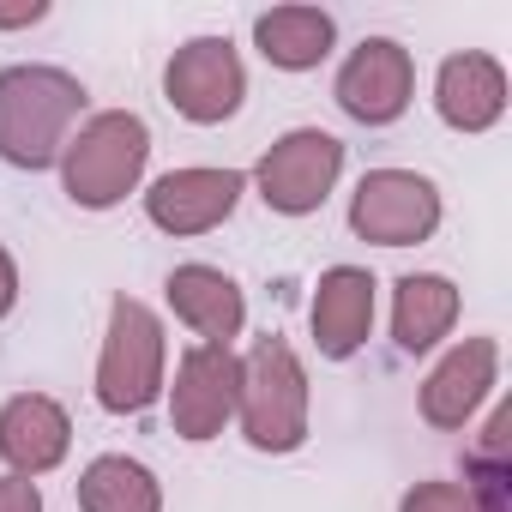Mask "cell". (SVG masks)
<instances>
[{
  "instance_id": "cell-1",
  "label": "cell",
  "mask_w": 512,
  "mask_h": 512,
  "mask_svg": "<svg viewBox=\"0 0 512 512\" xmlns=\"http://www.w3.org/2000/svg\"><path fill=\"white\" fill-rule=\"evenodd\" d=\"M85 109V85L61 67H7L0 73V157L13 169H49L73 121Z\"/></svg>"
},
{
  "instance_id": "cell-2",
  "label": "cell",
  "mask_w": 512,
  "mask_h": 512,
  "mask_svg": "<svg viewBox=\"0 0 512 512\" xmlns=\"http://www.w3.org/2000/svg\"><path fill=\"white\" fill-rule=\"evenodd\" d=\"M145 157H151V127L127 109H103L91 115L67 151H61V181H67V199L85 205V211H109L121 205L139 175H145Z\"/></svg>"
},
{
  "instance_id": "cell-3",
  "label": "cell",
  "mask_w": 512,
  "mask_h": 512,
  "mask_svg": "<svg viewBox=\"0 0 512 512\" xmlns=\"http://www.w3.org/2000/svg\"><path fill=\"white\" fill-rule=\"evenodd\" d=\"M241 434L260 452H296L308 440V374L284 338H260L241 362Z\"/></svg>"
},
{
  "instance_id": "cell-4",
  "label": "cell",
  "mask_w": 512,
  "mask_h": 512,
  "mask_svg": "<svg viewBox=\"0 0 512 512\" xmlns=\"http://www.w3.org/2000/svg\"><path fill=\"white\" fill-rule=\"evenodd\" d=\"M157 392H163V326L145 302L115 296L103 362H97V404L115 416H139L157 404Z\"/></svg>"
},
{
  "instance_id": "cell-5",
  "label": "cell",
  "mask_w": 512,
  "mask_h": 512,
  "mask_svg": "<svg viewBox=\"0 0 512 512\" xmlns=\"http://www.w3.org/2000/svg\"><path fill=\"white\" fill-rule=\"evenodd\" d=\"M350 229L380 247H410L440 229V193L416 169H368L350 199Z\"/></svg>"
},
{
  "instance_id": "cell-6",
  "label": "cell",
  "mask_w": 512,
  "mask_h": 512,
  "mask_svg": "<svg viewBox=\"0 0 512 512\" xmlns=\"http://www.w3.org/2000/svg\"><path fill=\"white\" fill-rule=\"evenodd\" d=\"M338 169H344V145H338L332 133H320V127H296V133H284V139L260 157L253 181H260V199H266L272 211L308 217V211L326 205Z\"/></svg>"
},
{
  "instance_id": "cell-7",
  "label": "cell",
  "mask_w": 512,
  "mask_h": 512,
  "mask_svg": "<svg viewBox=\"0 0 512 512\" xmlns=\"http://www.w3.org/2000/svg\"><path fill=\"white\" fill-rule=\"evenodd\" d=\"M163 91H169L175 115H187L199 127H217L241 109L247 73H241V55L229 49V37H193V43L175 49L169 73H163Z\"/></svg>"
},
{
  "instance_id": "cell-8",
  "label": "cell",
  "mask_w": 512,
  "mask_h": 512,
  "mask_svg": "<svg viewBox=\"0 0 512 512\" xmlns=\"http://www.w3.org/2000/svg\"><path fill=\"white\" fill-rule=\"evenodd\" d=\"M241 404V356L229 344H193L169 386V422L181 440H211Z\"/></svg>"
},
{
  "instance_id": "cell-9",
  "label": "cell",
  "mask_w": 512,
  "mask_h": 512,
  "mask_svg": "<svg viewBox=\"0 0 512 512\" xmlns=\"http://www.w3.org/2000/svg\"><path fill=\"white\" fill-rule=\"evenodd\" d=\"M410 91H416V67L410 49L392 37H368L338 73V109L362 127H392L410 109Z\"/></svg>"
},
{
  "instance_id": "cell-10",
  "label": "cell",
  "mask_w": 512,
  "mask_h": 512,
  "mask_svg": "<svg viewBox=\"0 0 512 512\" xmlns=\"http://www.w3.org/2000/svg\"><path fill=\"white\" fill-rule=\"evenodd\" d=\"M241 199V175L235 169H169L151 193H145V217L163 235H205L217 229Z\"/></svg>"
},
{
  "instance_id": "cell-11",
  "label": "cell",
  "mask_w": 512,
  "mask_h": 512,
  "mask_svg": "<svg viewBox=\"0 0 512 512\" xmlns=\"http://www.w3.org/2000/svg\"><path fill=\"white\" fill-rule=\"evenodd\" d=\"M73 446V422L55 398L43 392H19L0 410V458L13 464V476H43L67 458Z\"/></svg>"
},
{
  "instance_id": "cell-12",
  "label": "cell",
  "mask_w": 512,
  "mask_h": 512,
  "mask_svg": "<svg viewBox=\"0 0 512 512\" xmlns=\"http://www.w3.org/2000/svg\"><path fill=\"white\" fill-rule=\"evenodd\" d=\"M494 368H500L494 338H464L458 350H446V362L422 380V422H434V428H464V422L476 416V404L488 398Z\"/></svg>"
},
{
  "instance_id": "cell-13",
  "label": "cell",
  "mask_w": 512,
  "mask_h": 512,
  "mask_svg": "<svg viewBox=\"0 0 512 512\" xmlns=\"http://www.w3.org/2000/svg\"><path fill=\"white\" fill-rule=\"evenodd\" d=\"M374 332V278L362 266H332L314 290V344L320 356L344 362Z\"/></svg>"
},
{
  "instance_id": "cell-14",
  "label": "cell",
  "mask_w": 512,
  "mask_h": 512,
  "mask_svg": "<svg viewBox=\"0 0 512 512\" xmlns=\"http://www.w3.org/2000/svg\"><path fill=\"white\" fill-rule=\"evenodd\" d=\"M434 109L458 133H488L506 115V73L494 55H452L434 79Z\"/></svg>"
},
{
  "instance_id": "cell-15",
  "label": "cell",
  "mask_w": 512,
  "mask_h": 512,
  "mask_svg": "<svg viewBox=\"0 0 512 512\" xmlns=\"http://www.w3.org/2000/svg\"><path fill=\"white\" fill-rule=\"evenodd\" d=\"M169 308L205 344H229L241 332V314H247L235 278H223L217 266H181V272H169Z\"/></svg>"
},
{
  "instance_id": "cell-16",
  "label": "cell",
  "mask_w": 512,
  "mask_h": 512,
  "mask_svg": "<svg viewBox=\"0 0 512 512\" xmlns=\"http://www.w3.org/2000/svg\"><path fill=\"white\" fill-rule=\"evenodd\" d=\"M253 43H260V55H266L272 67L308 73V67H320V61L332 55L338 25H332V13H320V7H272V13L253 19Z\"/></svg>"
},
{
  "instance_id": "cell-17",
  "label": "cell",
  "mask_w": 512,
  "mask_h": 512,
  "mask_svg": "<svg viewBox=\"0 0 512 512\" xmlns=\"http://www.w3.org/2000/svg\"><path fill=\"white\" fill-rule=\"evenodd\" d=\"M452 320H458V290L446 278H434V272L398 278V296H392V338H398V350H410V356L434 350L452 332Z\"/></svg>"
},
{
  "instance_id": "cell-18",
  "label": "cell",
  "mask_w": 512,
  "mask_h": 512,
  "mask_svg": "<svg viewBox=\"0 0 512 512\" xmlns=\"http://www.w3.org/2000/svg\"><path fill=\"white\" fill-rule=\"evenodd\" d=\"M79 506L85 512H163V494H157V476L139 464V458H91L85 476H79Z\"/></svg>"
},
{
  "instance_id": "cell-19",
  "label": "cell",
  "mask_w": 512,
  "mask_h": 512,
  "mask_svg": "<svg viewBox=\"0 0 512 512\" xmlns=\"http://www.w3.org/2000/svg\"><path fill=\"white\" fill-rule=\"evenodd\" d=\"M398 512H476V500L464 482H416Z\"/></svg>"
},
{
  "instance_id": "cell-20",
  "label": "cell",
  "mask_w": 512,
  "mask_h": 512,
  "mask_svg": "<svg viewBox=\"0 0 512 512\" xmlns=\"http://www.w3.org/2000/svg\"><path fill=\"white\" fill-rule=\"evenodd\" d=\"M0 512H43V494L31 476H0Z\"/></svg>"
},
{
  "instance_id": "cell-21",
  "label": "cell",
  "mask_w": 512,
  "mask_h": 512,
  "mask_svg": "<svg viewBox=\"0 0 512 512\" xmlns=\"http://www.w3.org/2000/svg\"><path fill=\"white\" fill-rule=\"evenodd\" d=\"M13 302H19V272H13V253L0 247V320L13 314Z\"/></svg>"
},
{
  "instance_id": "cell-22",
  "label": "cell",
  "mask_w": 512,
  "mask_h": 512,
  "mask_svg": "<svg viewBox=\"0 0 512 512\" xmlns=\"http://www.w3.org/2000/svg\"><path fill=\"white\" fill-rule=\"evenodd\" d=\"M49 7H43V0H31V7H0V25H37Z\"/></svg>"
}]
</instances>
